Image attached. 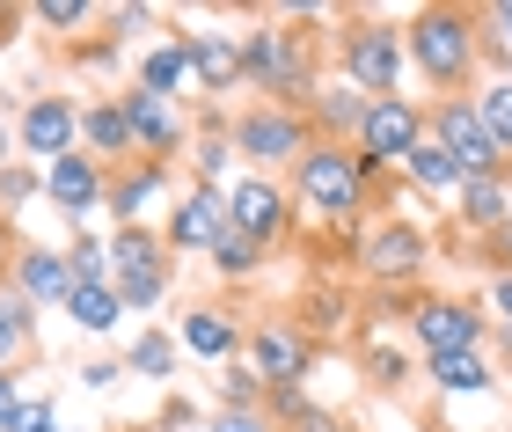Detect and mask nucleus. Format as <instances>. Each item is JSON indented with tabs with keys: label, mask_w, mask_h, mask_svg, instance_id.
Instances as JSON below:
<instances>
[{
	"label": "nucleus",
	"mask_w": 512,
	"mask_h": 432,
	"mask_svg": "<svg viewBox=\"0 0 512 432\" xmlns=\"http://www.w3.org/2000/svg\"><path fill=\"white\" fill-rule=\"evenodd\" d=\"M403 44H410V66H417L425 88H439V96H469L476 59H483V15L432 0V8H417L403 22Z\"/></svg>",
	"instance_id": "f257e3e1"
},
{
	"label": "nucleus",
	"mask_w": 512,
	"mask_h": 432,
	"mask_svg": "<svg viewBox=\"0 0 512 432\" xmlns=\"http://www.w3.org/2000/svg\"><path fill=\"white\" fill-rule=\"evenodd\" d=\"M293 213H315V220H359L366 206H374V162H366L359 147H330V140H315L308 154L293 162Z\"/></svg>",
	"instance_id": "f03ea898"
},
{
	"label": "nucleus",
	"mask_w": 512,
	"mask_h": 432,
	"mask_svg": "<svg viewBox=\"0 0 512 432\" xmlns=\"http://www.w3.org/2000/svg\"><path fill=\"white\" fill-rule=\"evenodd\" d=\"M242 66H249L256 103L308 110V96L322 88V74H315V44H308V30H293L286 15H278V22H256V30L242 37Z\"/></svg>",
	"instance_id": "7ed1b4c3"
},
{
	"label": "nucleus",
	"mask_w": 512,
	"mask_h": 432,
	"mask_svg": "<svg viewBox=\"0 0 512 432\" xmlns=\"http://www.w3.org/2000/svg\"><path fill=\"white\" fill-rule=\"evenodd\" d=\"M337 74L352 81L366 103L403 96V74H410L403 22H388V15H344L337 22Z\"/></svg>",
	"instance_id": "20e7f679"
},
{
	"label": "nucleus",
	"mask_w": 512,
	"mask_h": 432,
	"mask_svg": "<svg viewBox=\"0 0 512 432\" xmlns=\"http://www.w3.org/2000/svg\"><path fill=\"white\" fill-rule=\"evenodd\" d=\"M227 140H235V154L249 162V176H264V169H293L300 154L315 147V132L286 103H242V118L227 125Z\"/></svg>",
	"instance_id": "39448f33"
},
{
	"label": "nucleus",
	"mask_w": 512,
	"mask_h": 432,
	"mask_svg": "<svg viewBox=\"0 0 512 432\" xmlns=\"http://www.w3.org/2000/svg\"><path fill=\"white\" fill-rule=\"evenodd\" d=\"M169 257L176 249L161 235H147V227H118V235H110V286H118L125 315L161 308V293H169Z\"/></svg>",
	"instance_id": "423d86ee"
},
{
	"label": "nucleus",
	"mask_w": 512,
	"mask_h": 432,
	"mask_svg": "<svg viewBox=\"0 0 512 432\" xmlns=\"http://www.w3.org/2000/svg\"><path fill=\"white\" fill-rule=\"evenodd\" d=\"M425 118H432V140L461 162V176H505L512 154L498 147V132L483 125L476 96H439V103H425Z\"/></svg>",
	"instance_id": "0eeeda50"
},
{
	"label": "nucleus",
	"mask_w": 512,
	"mask_h": 432,
	"mask_svg": "<svg viewBox=\"0 0 512 432\" xmlns=\"http://www.w3.org/2000/svg\"><path fill=\"white\" fill-rule=\"evenodd\" d=\"M15 154H30L37 169H52V162H66V154H81V103L59 96V88L30 96V103H22V118H15Z\"/></svg>",
	"instance_id": "6e6552de"
},
{
	"label": "nucleus",
	"mask_w": 512,
	"mask_h": 432,
	"mask_svg": "<svg viewBox=\"0 0 512 432\" xmlns=\"http://www.w3.org/2000/svg\"><path fill=\"white\" fill-rule=\"evenodd\" d=\"M432 140V118H425V103H410V96H381V103H366V125H359V154L374 169H403L417 147Z\"/></svg>",
	"instance_id": "1a4fd4ad"
},
{
	"label": "nucleus",
	"mask_w": 512,
	"mask_h": 432,
	"mask_svg": "<svg viewBox=\"0 0 512 432\" xmlns=\"http://www.w3.org/2000/svg\"><path fill=\"white\" fill-rule=\"evenodd\" d=\"M410 330H417V352H425V359L491 352V323L476 315V301H439V293H417V301H410Z\"/></svg>",
	"instance_id": "9d476101"
},
{
	"label": "nucleus",
	"mask_w": 512,
	"mask_h": 432,
	"mask_svg": "<svg viewBox=\"0 0 512 432\" xmlns=\"http://www.w3.org/2000/svg\"><path fill=\"white\" fill-rule=\"evenodd\" d=\"M425 264H432V235H425L417 220H381V227H366V242H359V279H366V286H410Z\"/></svg>",
	"instance_id": "9b49d317"
},
{
	"label": "nucleus",
	"mask_w": 512,
	"mask_h": 432,
	"mask_svg": "<svg viewBox=\"0 0 512 432\" xmlns=\"http://www.w3.org/2000/svg\"><path fill=\"white\" fill-rule=\"evenodd\" d=\"M249 367L271 381V389H300L315 367V337L293 323V315H264V323L249 330Z\"/></svg>",
	"instance_id": "f8f14e48"
},
{
	"label": "nucleus",
	"mask_w": 512,
	"mask_h": 432,
	"mask_svg": "<svg viewBox=\"0 0 512 432\" xmlns=\"http://www.w3.org/2000/svg\"><path fill=\"white\" fill-rule=\"evenodd\" d=\"M125 118H132V147L147 154V162H169V154L191 147V125H183V103L154 96V88H125Z\"/></svg>",
	"instance_id": "ddd939ff"
},
{
	"label": "nucleus",
	"mask_w": 512,
	"mask_h": 432,
	"mask_svg": "<svg viewBox=\"0 0 512 432\" xmlns=\"http://www.w3.org/2000/svg\"><path fill=\"white\" fill-rule=\"evenodd\" d=\"M286 220H293V198L278 191L271 176H235V184H227V227H235V235L271 249L286 235Z\"/></svg>",
	"instance_id": "4468645a"
},
{
	"label": "nucleus",
	"mask_w": 512,
	"mask_h": 432,
	"mask_svg": "<svg viewBox=\"0 0 512 432\" xmlns=\"http://www.w3.org/2000/svg\"><path fill=\"white\" fill-rule=\"evenodd\" d=\"M227 235V191H205V184H183L176 198H169V227H161V242L176 249H205L213 257V242Z\"/></svg>",
	"instance_id": "2eb2a0df"
},
{
	"label": "nucleus",
	"mask_w": 512,
	"mask_h": 432,
	"mask_svg": "<svg viewBox=\"0 0 512 432\" xmlns=\"http://www.w3.org/2000/svg\"><path fill=\"white\" fill-rule=\"evenodd\" d=\"M44 206L66 213V220H81V213L110 206V169H103L88 147H81V154H66V162L44 169Z\"/></svg>",
	"instance_id": "dca6fc26"
},
{
	"label": "nucleus",
	"mask_w": 512,
	"mask_h": 432,
	"mask_svg": "<svg viewBox=\"0 0 512 432\" xmlns=\"http://www.w3.org/2000/svg\"><path fill=\"white\" fill-rule=\"evenodd\" d=\"M300 118H308V132L315 140H330V147H359V125H366V96L344 74H330L308 96V110H300Z\"/></svg>",
	"instance_id": "f3484780"
},
{
	"label": "nucleus",
	"mask_w": 512,
	"mask_h": 432,
	"mask_svg": "<svg viewBox=\"0 0 512 432\" xmlns=\"http://www.w3.org/2000/svg\"><path fill=\"white\" fill-rule=\"evenodd\" d=\"M8 279H15V293L30 308H66V293H74V264H66L59 249H44V242H22L15 264H8Z\"/></svg>",
	"instance_id": "a211bd4d"
},
{
	"label": "nucleus",
	"mask_w": 512,
	"mask_h": 432,
	"mask_svg": "<svg viewBox=\"0 0 512 432\" xmlns=\"http://www.w3.org/2000/svg\"><path fill=\"white\" fill-rule=\"evenodd\" d=\"M191 66H198V88H205V96H235V88L249 81L242 37H235V30H191Z\"/></svg>",
	"instance_id": "6ab92c4d"
},
{
	"label": "nucleus",
	"mask_w": 512,
	"mask_h": 432,
	"mask_svg": "<svg viewBox=\"0 0 512 432\" xmlns=\"http://www.w3.org/2000/svg\"><path fill=\"white\" fill-rule=\"evenodd\" d=\"M154 198H169V162H132L110 176V213H118V227H139L154 213Z\"/></svg>",
	"instance_id": "aec40b11"
},
{
	"label": "nucleus",
	"mask_w": 512,
	"mask_h": 432,
	"mask_svg": "<svg viewBox=\"0 0 512 432\" xmlns=\"http://www.w3.org/2000/svg\"><path fill=\"white\" fill-rule=\"evenodd\" d=\"M183 352H198V359H213V367H227L235 352H249V337L242 323L227 308H191L183 315Z\"/></svg>",
	"instance_id": "412c9836"
},
{
	"label": "nucleus",
	"mask_w": 512,
	"mask_h": 432,
	"mask_svg": "<svg viewBox=\"0 0 512 432\" xmlns=\"http://www.w3.org/2000/svg\"><path fill=\"white\" fill-rule=\"evenodd\" d=\"M81 147L96 154V162H125V154H132V118H125L118 96L81 103Z\"/></svg>",
	"instance_id": "4be33fe9"
},
{
	"label": "nucleus",
	"mask_w": 512,
	"mask_h": 432,
	"mask_svg": "<svg viewBox=\"0 0 512 432\" xmlns=\"http://www.w3.org/2000/svg\"><path fill=\"white\" fill-rule=\"evenodd\" d=\"M139 88H154V96H183V88H198V66H191V37H169L154 44L147 59H139Z\"/></svg>",
	"instance_id": "5701e85b"
},
{
	"label": "nucleus",
	"mask_w": 512,
	"mask_h": 432,
	"mask_svg": "<svg viewBox=\"0 0 512 432\" xmlns=\"http://www.w3.org/2000/svg\"><path fill=\"white\" fill-rule=\"evenodd\" d=\"M461 198V227H476V235H498V227L512 220V191H505V176H469V184L454 191Z\"/></svg>",
	"instance_id": "b1692460"
},
{
	"label": "nucleus",
	"mask_w": 512,
	"mask_h": 432,
	"mask_svg": "<svg viewBox=\"0 0 512 432\" xmlns=\"http://www.w3.org/2000/svg\"><path fill=\"white\" fill-rule=\"evenodd\" d=\"M425 374H432V389H447V396H483L498 381V359L491 352H447V359H425Z\"/></svg>",
	"instance_id": "393cba45"
},
{
	"label": "nucleus",
	"mask_w": 512,
	"mask_h": 432,
	"mask_svg": "<svg viewBox=\"0 0 512 432\" xmlns=\"http://www.w3.org/2000/svg\"><path fill=\"white\" fill-rule=\"evenodd\" d=\"M66 323L88 330V337H110L125 323V301H118V286H74L66 293Z\"/></svg>",
	"instance_id": "a878e982"
},
{
	"label": "nucleus",
	"mask_w": 512,
	"mask_h": 432,
	"mask_svg": "<svg viewBox=\"0 0 512 432\" xmlns=\"http://www.w3.org/2000/svg\"><path fill=\"white\" fill-rule=\"evenodd\" d=\"M30 337H37L30 301H22L15 286H0V374H15L22 359H30Z\"/></svg>",
	"instance_id": "bb28decb"
},
{
	"label": "nucleus",
	"mask_w": 512,
	"mask_h": 432,
	"mask_svg": "<svg viewBox=\"0 0 512 432\" xmlns=\"http://www.w3.org/2000/svg\"><path fill=\"white\" fill-rule=\"evenodd\" d=\"M403 176H410L417 191H461V184H469V176H461V162H454V154L439 147V140H425V147H417L410 162H403Z\"/></svg>",
	"instance_id": "cd10ccee"
},
{
	"label": "nucleus",
	"mask_w": 512,
	"mask_h": 432,
	"mask_svg": "<svg viewBox=\"0 0 512 432\" xmlns=\"http://www.w3.org/2000/svg\"><path fill=\"white\" fill-rule=\"evenodd\" d=\"M125 374H139V381H169V374H176V337H169V330H139L132 345H125Z\"/></svg>",
	"instance_id": "c85d7f7f"
},
{
	"label": "nucleus",
	"mask_w": 512,
	"mask_h": 432,
	"mask_svg": "<svg viewBox=\"0 0 512 432\" xmlns=\"http://www.w3.org/2000/svg\"><path fill=\"white\" fill-rule=\"evenodd\" d=\"M191 169H198L205 191H227L235 184V140H227V132H198L191 140Z\"/></svg>",
	"instance_id": "c756f323"
},
{
	"label": "nucleus",
	"mask_w": 512,
	"mask_h": 432,
	"mask_svg": "<svg viewBox=\"0 0 512 432\" xmlns=\"http://www.w3.org/2000/svg\"><path fill=\"white\" fill-rule=\"evenodd\" d=\"M293 323L308 330V337H315V330H344V323H352V293H344V286H315L308 301H300Z\"/></svg>",
	"instance_id": "7c9ffc66"
},
{
	"label": "nucleus",
	"mask_w": 512,
	"mask_h": 432,
	"mask_svg": "<svg viewBox=\"0 0 512 432\" xmlns=\"http://www.w3.org/2000/svg\"><path fill=\"white\" fill-rule=\"evenodd\" d=\"M264 403H271V381L256 374L249 359H242V367H227V374H220V411H264Z\"/></svg>",
	"instance_id": "2f4dec72"
},
{
	"label": "nucleus",
	"mask_w": 512,
	"mask_h": 432,
	"mask_svg": "<svg viewBox=\"0 0 512 432\" xmlns=\"http://www.w3.org/2000/svg\"><path fill=\"white\" fill-rule=\"evenodd\" d=\"M476 110H483V125L498 132V147L512 154V66H505V74H491V81L476 88Z\"/></svg>",
	"instance_id": "473e14b6"
},
{
	"label": "nucleus",
	"mask_w": 512,
	"mask_h": 432,
	"mask_svg": "<svg viewBox=\"0 0 512 432\" xmlns=\"http://www.w3.org/2000/svg\"><path fill=\"white\" fill-rule=\"evenodd\" d=\"M213 271L220 279H256V271H264V242H249V235L227 227V235L213 242Z\"/></svg>",
	"instance_id": "72a5a7b5"
},
{
	"label": "nucleus",
	"mask_w": 512,
	"mask_h": 432,
	"mask_svg": "<svg viewBox=\"0 0 512 432\" xmlns=\"http://www.w3.org/2000/svg\"><path fill=\"white\" fill-rule=\"evenodd\" d=\"M66 264H74V286H110V242H74L66 249Z\"/></svg>",
	"instance_id": "f704fd0d"
},
{
	"label": "nucleus",
	"mask_w": 512,
	"mask_h": 432,
	"mask_svg": "<svg viewBox=\"0 0 512 432\" xmlns=\"http://www.w3.org/2000/svg\"><path fill=\"white\" fill-rule=\"evenodd\" d=\"M30 198H44V169H0V213H22Z\"/></svg>",
	"instance_id": "c9c22d12"
},
{
	"label": "nucleus",
	"mask_w": 512,
	"mask_h": 432,
	"mask_svg": "<svg viewBox=\"0 0 512 432\" xmlns=\"http://www.w3.org/2000/svg\"><path fill=\"white\" fill-rule=\"evenodd\" d=\"M366 374H374L381 389H403V381H410V359L395 352V345H366Z\"/></svg>",
	"instance_id": "e433bc0d"
},
{
	"label": "nucleus",
	"mask_w": 512,
	"mask_h": 432,
	"mask_svg": "<svg viewBox=\"0 0 512 432\" xmlns=\"http://www.w3.org/2000/svg\"><path fill=\"white\" fill-rule=\"evenodd\" d=\"M37 22H44V30H81V22L88 15H96V8H88V0H37V8H30Z\"/></svg>",
	"instance_id": "4c0bfd02"
},
{
	"label": "nucleus",
	"mask_w": 512,
	"mask_h": 432,
	"mask_svg": "<svg viewBox=\"0 0 512 432\" xmlns=\"http://www.w3.org/2000/svg\"><path fill=\"white\" fill-rule=\"evenodd\" d=\"M213 432H278V425H271V411H220Z\"/></svg>",
	"instance_id": "58836bf2"
},
{
	"label": "nucleus",
	"mask_w": 512,
	"mask_h": 432,
	"mask_svg": "<svg viewBox=\"0 0 512 432\" xmlns=\"http://www.w3.org/2000/svg\"><path fill=\"white\" fill-rule=\"evenodd\" d=\"M8 432H59V425H52V411H44V403H22Z\"/></svg>",
	"instance_id": "ea45409f"
},
{
	"label": "nucleus",
	"mask_w": 512,
	"mask_h": 432,
	"mask_svg": "<svg viewBox=\"0 0 512 432\" xmlns=\"http://www.w3.org/2000/svg\"><path fill=\"white\" fill-rule=\"evenodd\" d=\"M88 389H110V381H125V359H96V367H81Z\"/></svg>",
	"instance_id": "a19ab883"
},
{
	"label": "nucleus",
	"mask_w": 512,
	"mask_h": 432,
	"mask_svg": "<svg viewBox=\"0 0 512 432\" xmlns=\"http://www.w3.org/2000/svg\"><path fill=\"white\" fill-rule=\"evenodd\" d=\"M483 37H505V44H512V0H498V8H483Z\"/></svg>",
	"instance_id": "79ce46f5"
},
{
	"label": "nucleus",
	"mask_w": 512,
	"mask_h": 432,
	"mask_svg": "<svg viewBox=\"0 0 512 432\" xmlns=\"http://www.w3.org/2000/svg\"><path fill=\"white\" fill-rule=\"evenodd\" d=\"M15 411H22V396H15V381H8V374H0V432H8V425H15Z\"/></svg>",
	"instance_id": "37998d69"
},
{
	"label": "nucleus",
	"mask_w": 512,
	"mask_h": 432,
	"mask_svg": "<svg viewBox=\"0 0 512 432\" xmlns=\"http://www.w3.org/2000/svg\"><path fill=\"white\" fill-rule=\"evenodd\" d=\"M147 15H154V8H139V0H132V8H110V22H118V30H139Z\"/></svg>",
	"instance_id": "c03bdc74"
},
{
	"label": "nucleus",
	"mask_w": 512,
	"mask_h": 432,
	"mask_svg": "<svg viewBox=\"0 0 512 432\" xmlns=\"http://www.w3.org/2000/svg\"><path fill=\"white\" fill-rule=\"evenodd\" d=\"M498 315H505V337H512V271L498 279Z\"/></svg>",
	"instance_id": "a18cd8bd"
},
{
	"label": "nucleus",
	"mask_w": 512,
	"mask_h": 432,
	"mask_svg": "<svg viewBox=\"0 0 512 432\" xmlns=\"http://www.w3.org/2000/svg\"><path fill=\"white\" fill-rule=\"evenodd\" d=\"M0 169H8V118H0Z\"/></svg>",
	"instance_id": "49530a36"
}]
</instances>
